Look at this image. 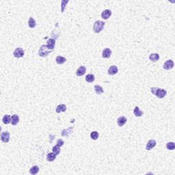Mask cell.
<instances>
[{"instance_id":"52a82bcc","label":"cell","mask_w":175,"mask_h":175,"mask_svg":"<svg viewBox=\"0 0 175 175\" xmlns=\"http://www.w3.org/2000/svg\"><path fill=\"white\" fill-rule=\"evenodd\" d=\"M156 144H157V142L155 140H150L147 143V144H146V149L147 150H152L155 147V146H156Z\"/></svg>"},{"instance_id":"44dd1931","label":"cell","mask_w":175,"mask_h":175,"mask_svg":"<svg viewBox=\"0 0 175 175\" xmlns=\"http://www.w3.org/2000/svg\"><path fill=\"white\" fill-rule=\"evenodd\" d=\"M133 114H134V115H135V116L140 117L142 116L143 112H142V111H140V109L139 108V107H135V109L133 110Z\"/></svg>"},{"instance_id":"f1b7e54d","label":"cell","mask_w":175,"mask_h":175,"mask_svg":"<svg viewBox=\"0 0 175 175\" xmlns=\"http://www.w3.org/2000/svg\"><path fill=\"white\" fill-rule=\"evenodd\" d=\"M64 142L62 140V139H58V141H57V145H58L59 146H62L64 145Z\"/></svg>"},{"instance_id":"ffe728a7","label":"cell","mask_w":175,"mask_h":175,"mask_svg":"<svg viewBox=\"0 0 175 175\" xmlns=\"http://www.w3.org/2000/svg\"><path fill=\"white\" fill-rule=\"evenodd\" d=\"M39 172V168H38V166H33L32 168H30V170H29V173L31 174V175H36L37 173Z\"/></svg>"},{"instance_id":"7402d4cb","label":"cell","mask_w":175,"mask_h":175,"mask_svg":"<svg viewBox=\"0 0 175 175\" xmlns=\"http://www.w3.org/2000/svg\"><path fill=\"white\" fill-rule=\"evenodd\" d=\"M95 92L97 94V95H101L103 92V88L101 86H98V85H96L95 86Z\"/></svg>"},{"instance_id":"5bb4252c","label":"cell","mask_w":175,"mask_h":175,"mask_svg":"<svg viewBox=\"0 0 175 175\" xmlns=\"http://www.w3.org/2000/svg\"><path fill=\"white\" fill-rule=\"evenodd\" d=\"M47 47L50 49H52V50H53V49H54V47H55V40L54 39H53V38H50V39H49V40L47 41Z\"/></svg>"},{"instance_id":"30bf717a","label":"cell","mask_w":175,"mask_h":175,"mask_svg":"<svg viewBox=\"0 0 175 175\" xmlns=\"http://www.w3.org/2000/svg\"><path fill=\"white\" fill-rule=\"evenodd\" d=\"M86 67L84 66H80L78 69L77 70L76 75L77 76L81 77L82 76V75H84V74L86 73Z\"/></svg>"},{"instance_id":"5b68a950","label":"cell","mask_w":175,"mask_h":175,"mask_svg":"<svg viewBox=\"0 0 175 175\" xmlns=\"http://www.w3.org/2000/svg\"><path fill=\"white\" fill-rule=\"evenodd\" d=\"M10 133L6 131V132H3L1 134V141L4 143H8L10 140Z\"/></svg>"},{"instance_id":"3957f363","label":"cell","mask_w":175,"mask_h":175,"mask_svg":"<svg viewBox=\"0 0 175 175\" xmlns=\"http://www.w3.org/2000/svg\"><path fill=\"white\" fill-rule=\"evenodd\" d=\"M105 23L101 21H96L95 22L94 26H93V30L95 33L98 34L102 31L104 28Z\"/></svg>"},{"instance_id":"cb8c5ba5","label":"cell","mask_w":175,"mask_h":175,"mask_svg":"<svg viewBox=\"0 0 175 175\" xmlns=\"http://www.w3.org/2000/svg\"><path fill=\"white\" fill-rule=\"evenodd\" d=\"M2 121H3V122H4L5 124H9V123L11 122L10 116V115H5V116L3 117Z\"/></svg>"},{"instance_id":"ba28073f","label":"cell","mask_w":175,"mask_h":175,"mask_svg":"<svg viewBox=\"0 0 175 175\" xmlns=\"http://www.w3.org/2000/svg\"><path fill=\"white\" fill-rule=\"evenodd\" d=\"M112 55V50L109 48H105L102 52V56L104 58H109Z\"/></svg>"},{"instance_id":"9c48e42d","label":"cell","mask_w":175,"mask_h":175,"mask_svg":"<svg viewBox=\"0 0 175 175\" xmlns=\"http://www.w3.org/2000/svg\"><path fill=\"white\" fill-rule=\"evenodd\" d=\"M112 15V11L110 10H105L102 12L101 13V17L103 19H108Z\"/></svg>"},{"instance_id":"6da1fadb","label":"cell","mask_w":175,"mask_h":175,"mask_svg":"<svg viewBox=\"0 0 175 175\" xmlns=\"http://www.w3.org/2000/svg\"><path fill=\"white\" fill-rule=\"evenodd\" d=\"M151 92H152V93H153V95H155L158 98H164V96L166 95V94H167L166 90L157 87L152 88H151Z\"/></svg>"},{"instance_id":"2e32d148","label":"cell","mask_w":175,"mask_h":175,"mask_svg":"<svg viewBox=\"0 0 175 175\" xmlns=\"http://www.w3.org/2000/svg\"><path fill=\"white\" fill-rule=\"evenodd\" d=\"M149 59L152 61V62H157L159 59V55L158 53H151L150 55Z\"/></svg>"},{"instance_id":"8992f818","label":"cell","mask_w":175,"mask_h":175,"mask_svg":"<svg viewBox=\"0 0 175 175\" xmlns=\"http://www.w3.org/2000/svg\"><path fill=\"white\" fill-rule=\"evenodd\" d=\"M174 65H175L174 62L172 60H167L166 62L164 63L163 67H164V69L165 70H170L174 67Z\"/></svg>"},{"instance_id":"7a4b0ae2","label":"cell","mask_w":175,"mask_h":175,"mask_svg":"<svg viewBox=\"0 0 175 175\" xmlns=\"http://www.w3.org/2000/svg\"><path fill=\"white\" fill-rule=\"evenodd\" d=\"M53 51V50L50 49L48 47L47 44L43 45V46H41V47L40 48V49L38 51V55H40V57H47L48 55Z\"/></svg>"},{"instance_id":"8fae6325","label":"cell","mask_w":175,"mask_h":175,"mask_svg":"<svg viewBox=\"0 0 175 175\" xmlns=\"http://www.w3.org/2000/svg\"><path fill=\"white\" fill-rule=\"evenodd\" d=\"M118 68H117L116 66L114 65L109 67L107 73H108V74L110 75H114L115 74H116V73H118Z\"/></svg>"},{"instance_id":"e0dca14e","label":"cell","mask_w":175,"mask_h":175,"mask_svg":"<svg viewBox=\"0 0 175 175\" xmlns=\"http://www.w3.org/2000/svg\"><path fill=\"white\" fill-rule=\"evenodd\" d=\"M55 61L57 62V64H63L66 61V59L65 58H64V57H62V56L59 55V56L56 57Z\"/></svg>"},{"instance_id":"7c38bea8","label":"cell","mask_w":175,"mask_h":175,"mask_svg":"<svg viewBox=\"0 0 175 175\" xmlns=\"http://www.w3.org/2000/svg\"><path fill=\"white\" fill-rule=\"evenodd\" d=\"M127 122V118L124 116H120L117 120V124L119 127H122Z\"/></svg>"},{"instance_id":"277c9868","label":"cell","mask_w":175,"mask_h":175,"mask_svg":"<svg viewBox=\"0 0 175 175\" xmlns=\"http://www.w3.org/2000/svg\"><path fill=\"white\" fill-rule=\"evenodd\" d=\"M13 55L15 56V58H21L24 55V51L22 48H17L14 51V53H13Z\"/></svg>"},{"instance_id":"603a6c76","label":"cell","mask_w":175,"mask_h":175,"mask_svg":"<svg viewBox=\"0 0 175 175\" xmlns=\"http://www.w3.org/2000/svg\"><path fill=\"white\" fill-rule=\"evenodd\" d=\"M95 76L92 74H88L86 76V81L88 83H92V81H95Z\"/></svg>"},{"instance_id":"4fadbf2b","label":"cell","mask_w":175,"mask_h":175,"mask_svg":"<svg viewBox=\"0 0 175 175\" xmlns=\"http://www.w3.org/2000/svg\"><path fill=\"white\" fill-rule=\"evenodd\" d=\"M18 122H19V117L18 115H12L11 117V124L12 125H17L18 124Z\"/></svg>"},{"instance_id":"83f0119b","label":"cell","mask_w":175,"mask_h":175,"mask_svg":"<svg viewBox=\"0 0 175 175\" xmlns=\"http://www.w3.org/2000/svg\"><path fill=\"white\" fill-rule=\"evenodd\" d=\"M68 3H69V1H64V0L62 1V10H61L62 12H64V9H65L66 5L68 4Z\"/></svg>"},{"instance_id":"d4e9b609","label":"cell","mask_w":175,"mask_h":175,"mask_svg":"<svg viewBox=\"0 0 175 175\" xmlns=\"http://www.w3.org/2000/svg\"><path fill=\"white\" fill-rule=\"evenodd\" d=\"M52 151L53 153H54L56 155H59V153H60V146H59L58 145H56L53 147L52 149Z\"/></svg>"},{"instance_id":"d6986e66","label":"cell","mask_w":175,"mask_h":175,"mask_svg":"<svg viewBox=\"0 0 175 175\" xmlns=\"http://www.w3.org/2000/svg\"><path fill=\"white\" fill-rule=\"evenodd\" d=\"M56 159V155L54 153H48L47 156V159L49 161H53Z\"/></svg>"},{"instance_id":"9a60e30c","label":"cell","mask_w":175,"mask_h":175,"mask_svg":"<svg viewBox=\"0 0 175 175\" xmlns=\"http://www.w3.org/2000/svg\"><path fill=\"white\" fill-rule=\"evenodd\" d=\"M66 106L64 104H61V105H59L56 109H55V112L57 113H60V112H66Z\"/></svg>"},{"instance_id":"ac0fdd59","label":"cell","mask_w":175,"mask_h":175,"mask_svg":"<svg viewBox=\"0 0 175 175\" xmlns=\"http://www.w3.org/2000/svg\"><path fill=\"white\" fill-rule=\"evenodd\" d=\"M28 26H29V28H34L36 26V22L34 18L30 17L28 21Z\"/></svg>"},{"instance_id":"484cf974","label":"cell","mask_w":175,"mask_h":175,"mask_svg":"<svg viewBox=\"0 0 175 175\" xmlns=\"http://www.w3.org/2000/svg\"><path fill=\"white\" fill-rule=\"evenodd\" d=\"M166 148L168 150H174L175 149V144L174 142H168L166 144Z\"/></svg>"},{"instance_id":"4316f807","label":"cell","mask_w":175,"mask_h":175,"mask_svg":"<svg viewBox=\"0 0 175 175\" xmlns=\"http://www.w3.org/2000/svg\"><path fill=\"white\" fill-rule=\"evenodd\" d=\"M90 138L94 140H97L98 138V133L97 131H92L90 133Z\"/></svg>"}]
</instances>
